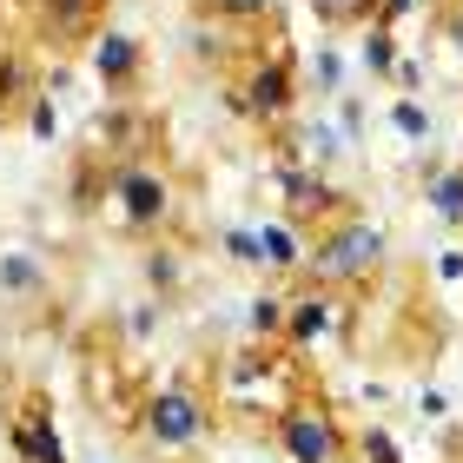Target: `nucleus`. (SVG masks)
Here are the masks:
<instances>
[{
	"mask_svg": "<svg viewBox=\"0 0 463 463\" xmlns=\"http://www.w3.org/2000/svg\"><path fill=\"white\" fill-rule=\"evenodd\" d=\"M14 444L20 450H27L33 463H67V450H60V437H47V411H27V417H20V424H14Z\"/></svg>",
	"mask_w": 463,
	"mask_h": 463,
	"instance_id": "9d476101",
	"label": "nucleus"
},
{
	"mask_svg": "<svg viewBox=\"0 0 463 463\" xmlns=\"http://www.w3.org/2000/svg\"><path fill=\"white\" fill-rule=\"evenodd\" d=\"M377 265H384V225H371V219H338V225H325L318 245H311V271H318L325 285L371 279Z\"/></svg>",
	"mask_w": 463,
	"mask_h": 463,
	"instance_id": "f03ea898",
	"label": "nucleus"
},
{
	"mask_svg": "<svg viewBox=\"0 0 463 463\" xmlns=\"http://www.w3.org/2000/svg\"><path fill=\"white\" fill-rule=\"evenodd\" d=\"M199 430H205V404H199L193 384H165L153 404H146V437H153L159 450H185Z\"/></svg>",
	"mask_w": 463,
	"mask_h": 463,
	"instance_id": "20e7f679",
	"label": "nucleus"
},
{
	"mask_svg": "<svg viewBox=\"0 0 463 463\" xmlns=\"http://www.w3.org/2000/svg\"><path fill=\"white\" fill-rule=\"evenodd\" d=\"M364 457H371V463H397V450H391V437H377V430L364 437Z\"/></svg>",
	"mask_w": 463,
	"mask_h": 463,
	"instance_id": "f3484780",
	"label": "nucleus"
},
{
	"mask_svg": "<svg viewBox=\"0 0 463 463\" xmlns=\"http://www.w3.org/2000/svg\"><path fill=\"white\" fill-rule=\"evenodd\" d=\"M285 311H291V305H279V298H259V305H251V325H259V331H285Z\"/></svg>",
	"mask_w": 463,
	"mask_h": 463,
	"instance_id": "ddd939ff",
	"label": "nucleus"
},
{
	"mask_svg": "<svg viewBox=\"0 0 463 463\" xmlns=\"http://www.w3.org/2000/svg\"><path fill=\"white\" fill-rule=\"evenodd\" d=\"M107 219L119 232H159L173 219V179L146 159H126L113 165V185H107Z\"/></svg>",
	"mask_w": 463,
	"mask_h": 463,
	"instance_id": "f257e3e1",
	"label": "nucleus"
},
{
	"mask_svg": "<svg viewBox=\"0 0 463 463\" xmlns=\"http://www.w3.org/2000/svg\"><path fill=\"white\" fill-rule=\"evenodd\" d=\"M279 444H285L291 463H345V430L318 404H291L279 417Z\"/></svg>",
	"mask_w": 463,
	"mask_h": 463,
	"instance_id": "7ed1b4c3",
	"label": "nucleus"
},
{
	"mask_svg": "<svg viewBox=\"0 0 463 463\" xmlns=\"http://www.w3.org/2000/svg\"><path fill=\"white\" fill-rule=\"evenodd\" d=\"M424 199H430V213L444 225H463V165H437L424 179Z\"/></svg>",
	"mask_w": 463,
	"mask_h": 463,
	"instance_id": "1a4fd4ad",
	"label": "nucleus"
},
{
	"mask_svg": "<svg viewBox=\"0 0 463 463\" xmlns=\"http://www.w3.org/2000/svg\"><path fill=\"white\" fill-rule=\"evenodd\" d=\"M40 7H47V20L53 27H80V20H87L99 0H40Z\"/></svg>",
	"mask_w": 463,
	"mask_h": 463,
	"instance_id": "f8f14e48",
	"label": "nucleus"
},
{
	"mask_svg": "<svg viewBox=\"0 0 463 463\" xmlns=\"http://www.w3.org/2000/svg\"><path fill=\"white\" fill-rule=\"evenodd\" d=\"M239 107H245L251 119H279V113H291V67H285V60H259V73H251V87H245Z\"/></svg>",
	"mask_w": 463,
	"mask_h": 463,
	"instance_id": "39448f33",
	"label": "nucleus"
},
{
	"mask_svg": "<svg viewBox=\"0 0 463 463\" xmlns=\"http://www.w3.org/2000/svg\"><path fill=\"white\" fill-rule=\"evenodd\" d=\"M271 7H279V0H205V14L239 20V27H251V20H271Z\"/></svg>",
	"mask_w": 463,
	"mask_h": 463,
	"instance_id": "9b49d317",
	"label": "nucleus"
},
{
	"mask_svg": "<svg viewBox=\"0 0 463 463\" xmlns=\"http://www.w3.org/2000/svg\"><path fill=\"white\" fill-rule=\"evenodd\" d=\"M153 285H179V259L173 251H153Z\"/></svg>",
	"mask_w": 463,
	"mask_h": 463,
	"instance_id": "dca6fc26",
	"label": "nucleus"
},
{
	"mask_svg": "<svg viewBox=\"0 0 463 463\" xmlns=\"http://www.w3.org/2000/svg\"><path fill=\"white\" fill-rule=\"evenodd\" d=\"M417 7V0H377V14H384V27H391V20H404Z\"/></svg>",
	"mask_w": 463,
	"mask_h": 463,
	"instance_id": "a211bd4d",
	"label": "nucleus"
},
{
	"mask_svg": "<svg viewBox=\"0 0 463 463\" xmlns=\"http://www.w3.org/2000/svg\"><path fill=\"white\" fill-rule=\"evenodd\" d=\"M265 259L291 265V259H298V239H291V232H265Z\"/></svg>",
	"mask_w": 463,
	"mask_h": 463,
	"instance_id": "4468645a",
	"label": "nucleus"
},
{
	"mask_svg": "<svg viewBox=\"0 0 463 463\" xmlns=\"http://www.w3.org/2000/svg\"><path fill=\"white\" fill-rule=\"evenodd\" d=\"M364 53H371V67H377V73H391V33H384V27L371 33V47H364Z\"/></svg>",
	"mask_w": 463,
	"mask_h": 463,
	"instance_id": "2eb2a0df",
	"label": "nucleus"
},
{
	"mask_svg": "<svg viewBox=\"0 0 463 463\" xmlns=\"http://www.w3.org/2000/svg\"><path fill=\"white\" fill-rule=\"evenodd\" d=\"M139 60H146L139 40H126V33H99L93 40V67H99V80H107L113 93H126L139 80Z\"/></svg>",
	"mask_w": 463,
	"mask_h": 463,
	"instance_id": "423d86ee",
	"label": "nucleus"
},
{
	"mask_svg": "<svg viewBox=\"0 0 463 463\" xmlns=\"http://www.w3.org/2000/svg\"><path fill=\"white\" fill-rule=\"evenodd\" d=\"M47 291V265L33 259V251H0V298L7 305H27Z\"/></svg>",
	"mask_w": 463,
	"mask_h": 463,
	"instance_id": "0eeeda50",
	"label": "nucleus"
},
{
	"mask_svg": "<svg viewBox=\"0 0 463 463\" xmlns=\"http://www.w3.org/2000/svg\"><path fill=\"white\" fill-rule=\"evenodd\" d=\"M331 325H338V305H331V298H305V305L285 311V338L291 345H318Z\"/></svg>",
	"mask_w": 463,
	"mask_h": 463,
	"instance_id": "6e6552de",
	"label": "nucleus"
}]
</instances>
